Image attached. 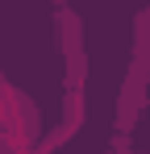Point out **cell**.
Segmentation results:
<instances>
[{
    "label": "cell",
    "instance_id": "6da1fadb",
    "mask_svg": "<svg viewBox=\"0 0 150 154\" xmlns=\"http://www.w3.org/2000/svg\"><path fill=\"white\" fill-rule=\"evenodd\" d=\"M42 137V108L0 71V154H29Z\"/></svg>",
    "mask_w": 150,
    "mask_h": 154
},
{
    "label": "cell",
    "instance_id": "7a4b0ae2",
    "mask_svg": "<svg viewBox=\"0 0 150 154\" xmlns=\"http://www.w3.org/2000/svg\"><path fill=\"white\" fill-rule=\"evenodd\" d=\"M58 25V50L67 63V88H83L88 83V46H83V21L71 13V4H63L54 13Z\"/></svg>",
    "mask_w": 150,
    "mask_h": 154
},
{
    "label": "cell",
    "instance_id": "3957f363",
    "mask_svg": "<svg viewBox=\"0 0 150 154\" xmlns=\"http://www.w3.org/2000/svg\"><path fill=\"white\" fill-rule=\"evenodd\" d=\"M83 112H88V104H83V88H67V96H63V121H58V129H63L67 137H75V133L83 129Z\"/></svg>",
    "mask_w": 150,
    "mask_h": 154
},
{
    "label": "cell",
    "instance_id": "277c9868",
    "mask_svg": "<svg viewBox=\"0 0 150 154\" xmlns=\"http://www.w3.org/2000/svg\"><path fill=\"white\" fill-rule=\"evenodd\" d=\"M108 150H117V154H125V150H129V133H117V137H113V146H108Z\"/></svg>",
    "mask_w": 150,
    "mask_h": 154
},
{
    "label": "cell",
    "instance_id": "5b68a950",
    "mask_svg": "<svg viewBox=\"0 0 150 154\" xmlns=\"http://www.w3.org/2000/svg\"><path fill=\"white\" fill-rule=\"evenodd\" d=\"M63 4H71V0H54V8H63Z\"/></svg>",
    "mask_w": 150,
    "mask_h": 154
},
{
    "label": "cell",
    "instance_id": "8992f818",
    "mask_svg": "<svg viewBox=\"0 0 150 154\" xmlns=\"http://www.w3.org/2000/svg\"><path fill=\"white\" fill-rule=\"evenodd\" d=\"M125 154H142V150H125Z\"/></svg>",
    "mask_w": 150,
    "mask_h": 154
},
{
    "label": "cell",
    "instance_id": "52a82bcc",
    "mask_svg": "<svg viewBox=\"0 0 150 154\" xmlns=\"http://www.w3.org/2000/svg\"><path fill=\"white\" fill-rule=\"evenodd\" d=\"M104 154H117V150H104Z\"/></svg>",
    "mask_w": 150,
    "mask_h": 154
}]
</instances>
